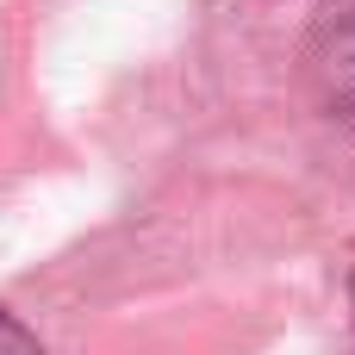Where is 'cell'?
Segmentation results:
<instances>
[{"label": "cell", "instance_id": "obj_1", "mask_svg": "<svg viewBox=\"0 0 355 355\" xmlns=\"http://www.w3.org/2000/svg\"><path fill=\"white\" fill-rule=\"evenodd\" d=\"M312 87L331 112L355 119V0H324L312 19Z\"/></svg>", "mask_w": 355, "mask_h": 355}, {"label": "cell", "instance_id": "obj_2", "mask_svg": "<svg viewBox=\"0 0 355 355\" xmlns=\"http://www.w3.org/2000/svg\"><path fill=\"white\" fill-rule=\"evenodd\" d=\"M0 355H44V349H37V337H31L12 312H0Z\"/></svg>", "mask_w": 355, "mask_h": 355}, {"label": "cell", "instance_id": "obj_3", "mask_svg": "<svg viewBox=\"0 0 355 355\" xmlns=\"http://www.w3.org/2000/svg\"><path fill=\"white\" fill-rule=\"evenodd\" d=\"M349 300H355V281H349Z\"/></svg>", "mask_w": 355, "mask_h": 355}]
</instances>
